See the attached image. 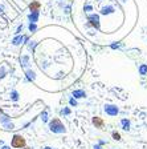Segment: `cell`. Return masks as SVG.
I'll use <instances>...</instances> for the list:
<instances>
[{"label": "cell", "mask_w": 147, "mask_h": 149, "mask_svg": "<svg viewBox=\"0 0 147 149\" xmlns=\"http://www.w3.org/2000/svg\"><path fill=\"white\" fill-rule=\"evenodd\" d=\"M49 129H51L53 133H65L66 129L64 127V124L61 122L60 118H53L51 122H49Z\"/></svg>", "instance_id": "cell-1"}, {"label": "cell", "mask_w": 147, "mask_h": 149, "mask_svg": "<svg viewBox=\"0 0 147 149\" xmlns=\"http://www.w3.org/2000/svg\"><path fill=\"white\" fill-rule=\"evenodd\" d=\"M103 111L110 117H115V116L119 114V108L114 104H105L103 105Z\"/></svg>", "instance_id": "cell-2"}, {"label": "cell", "mask_w": 147, "mask_h": 149, "mask_svg": "<svg viewBox=\"0 0 147 149\" xmlns=\"http://www.w3.org/2000/svg\"><path fill=\"white\" fill-rule=\"evenodd\" d=\"M88 25H92V27H94L96 29H101V23H99V15L98 14H90L89 16H88Z\"/></svg>", "instance_id": "cell-3"}, {"label": "cell", "mask_w": 147, "mask_h": 149, "mask_svg": "<svg viewBox=\"0 0 147 149\" xmlns=\"http://www.w3.org/2000/svg\"><path fill=\"white\" fill-rule=\"evenodd\" d=\"M12 146H13V148H24L25 139L20 135H15L13 139H12Z\"/></svg>", "instance_id": "cell-4"}, {"label": "cell", "mask_w": 147, "mask_h": 149, "mask_svg": "<svg viewBox=\"0 0 147 149\" xmlns=\"http://www.w3.org/2000/svg\"><path fill=\"white\" fill-rule=\"evenodd\" d=\"M92 122H93V125H94L96 128H98V129H102L103 127H105V121H103V118L99 117V116H94V117L92 118Z\"/></svg>", "instance_id": "cell-5"}, {"label": "cell", "mask_w": 147, "mask_h": 149, "mask_svg": "<svg viewBox=\"0 0 147 149\" xmlns=\"http://www.w3.org/2000/svg\"><path fill=\"white\" fill-rule=\"evenodd\" d=\"M115 12V7L111 5V4H107V5H103L101 8V15H111Z\"/></svg>", "instance_id": "cell-6"}, {"label": "cell", "mask_w": 147, "mask_h": 149, "mask_svg": "<svg viewBox=\"0 0 147 149\" xmlns=\"http://www.w3.org/2000/svg\"><path fill=\"white\" fill-rule=\"evenodd\" d=\"M121 127H122L123 131L129 132L130 128H131V121L129 120V118H122V120H121Z\"/></svg>", "instance_id": "cell-7"}, {"label": "cell", "mask_w": 147, "mask_h": 149, "mask_svg": "<svg viewBox=\"0 0 147 149\" xmlns=\"http://www.w3.org/2000/svg\"><path fill=\"white\" fill-rule=\"evenodd\" d=\"M73 97L74 99H85L86 97V92L85 90H82V89H76L73 90Z\"/></svg>", "instance_id": "cell-8"}, {"label": "cell", "mask_w": 147, "mask_h": 149, "mask_svg": "<svg viewBox=\"0 0 147 149\" xmlns=\"http://www.w3.org/2000/svg\"><path fill=\"white\" fill-rule=\"evenodd\" d=\"M41 7V3L40 1H37V0H34V1H32L31 4H29V10L32 11V12H36V11H38Z\"/></svg>", "instance_id": "cell-9"}, {"label": "cell", "mask_w": 147, "mask_h": 149, "mask_svg": "<svg viewBox=\"0 0 147 149\" xmlns=\"http://www.w3.org/2000/svg\"><path fill=\"white\" fill-rule=\"evenodd\" d=\"M138 71H139V75L146 76V75H147V64H142V65H139Z\"/></svg>", "instance_id": "cell-10"}, {"label": "cell", "mask_w": 147, "mask_h": 149, "mask_svg": "<svg viewBox=\"0 0 147 149\" xmlns=\"http://www.w3.org/2000/svg\"><path fill=\"white\" fill-rule=\"evenodd\" d=\"M38 19V11H36V12H32L31 15H29V20L32 21V23H36Z\"/></svg>", "instance_id": "cell-11"}, {"label": "cell", "mask_w": 147, "mask_h": 149, "mask_svg": "<svg viewBox=\"0 0 147 149\" xmlns=\"http://www.w3.org/2000/svg\"><path fill=\"white\" fill-rule=\"evenodd\" d=\"M111 137H113V140H115V141H121V140H122L121 133H119V132H117V131L111 132Z\"/></svg>", "instance_id": "cell-12"}, {"label": "cell", "mask_w": 147, "mask_h": 149, "mask_svg": "<svg viewBox=\"0 0 147 149\" xmlns=\"http://www.w3.org/2000/svg\"><path fill=\"white\" fill-rule=\"evenodd\" d=\"M110 48L111 49H119V48H122V44H121V43H113V44H110Z\"/></svg>", "instance_id": "cell-13"}, {"label": "cell", "mask_w": 147, "mask_h": 149, "mask_svg": "<svg viewBox=\"0 0 147 149\" xmlns=\"http://www.w3.org/2000/svg\"><path fill=\"white\" fill-rule=\"evenodd\" d=\"M93 10H94V8H93L92 4H85V5H84V11H85V12H92Z\"/></svg>", "instance_id": "cell-14"}, {"label": "cell", "mask_w": 147, "mask_h": 149, "mask_svg": "<svg viewBox=\"0 0 147 149\" xmlns=\"http://www.w3.org/2000/svg\"><path fill=\"white\" fill-rule=\"evenodd\" d=\"M69 104L72 105V107H77V100H76L74 97H70L69 99Z\"/></svg>", "instance_id": "cell-15"}, {"label": "cell", "mask_w": 147, "mask_h": 149, "mask_svg": "<svg viewBox=\"0 0 147 149\" xmlns=\"http://www.w3.org/2000/svg\"><path fill=\"white\" fill-rule=\"evenodd\" d=\"M61 113L62 114H70V109H69V108H64L61 111Z\"/></svg>", "instance_id": "cell-16"}, {"label": "cell", "mask_w": 147, "mask_h": 149, "mask_svg": "<svg viewBox=\"0 0 147 149\" xmlns=\"http://www.w3.org/2000/svg\"><path fill=\"white\" fill-rule=\"evenodd\" d=\"M20 42H21V37H17L13 40V44H20Z\"/></svg>", "instance_id": "cell-17"}, {"label": "cell", "mask_w": 147, "mask_h": 149, "mask_svg": "<svg viewBox=\"0 0 147 149\" xmlns=\"http://www.w3.org/2000/svg\"><path fill=\"white\" fill-rule=\"evenodd\" d=\"M29 29H31V31H34V29H36V25L31 23V24H29Z\"/></svg>", "instance_id": "cell-18"}, {"label": "cell", "mask_w": 147, "mask_h": 149, "mask_svg": "<svg viewBox=\"0 0 147 149\" xmlns=\"http://www.w3.org/2000/svg\"><path fill=\"white\" fill-rule=\"evenodd\" d=\"M93 149H102V145H99V144H96V145L93 146Z\"/></svg>", "instance_id": "cell-19"}, {"label": "cell", "mask_w": 147, "mask_h": 149, "mask_svg": "<svg viewBox=\"0 0 147 149\" xmlns=\"http://www.w3.org/2000/svg\"><path fill=\"white\" fill-rule=\"evenodd\" d=\"M98 144H99V145H105V144H106V141H105V140H99Z\"/></svg>", "instance_id": "cell-20"}, {"label": "cell", "mask_w": 147, "mask_h": 149, "mask_svg": "<svg viewBox=\"0 0 147 149\" xmlns=\"http://www.w3.org/2000/svg\"><path fill=\"white\" fill-rule=\"evenodd\" d=\"M42 120H44V121H47V113L42 114Z\"/></svg>", "instance_id": "cell-21"}, {"label": "cell", "mask_w": 147, "mask_h": 149, "mask_svg": "<svg viewBox=\"0 0 147 149\" xmlns=\"http://www.w3.org/2000/svg\"><path fill=\"white\" fill-rule=\"evenodd\" d=\"M44 149H52V148H44Z\"/></svg>", "instance_id": "cell-22"}, {"label": "cell", "mask_w": 147, "mask_h": 149, "mask_svg": "<svg viewBox=\"0 0 147 149\" xmlns=\"http://www.w3.org/2000/svg\"><path fill=\"white\" fill-rule=\"evenodd\" d=\"M3 149H8V148H7V146H5V148H3Z\"/></svg>", "instance_id": "cell-23"}, {"label": "cell", "mask_w": 147, "mask_h": 149, "mask_svg": "<svg viewBox=\"0 0 147 149\" xmlns=\"http://www.w3.org/2000/svg\"><path fill=\"white\" fill-rule=\"evenodd\" d=\"M24 149H29V148H24Z\"/></svg>", "instance_id": "cell-24"}]
</instances>
